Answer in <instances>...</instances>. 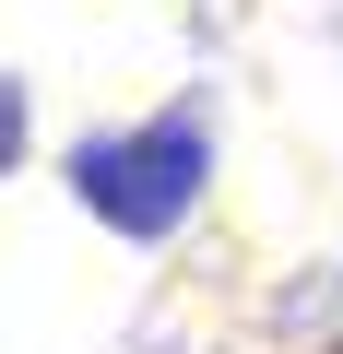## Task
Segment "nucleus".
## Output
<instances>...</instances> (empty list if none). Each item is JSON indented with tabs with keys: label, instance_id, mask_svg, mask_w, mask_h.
<instances>
[{
	"label": "nucleus",
	"instance_id": "obj_1",
	"mask_svg": "<svg viewBox=\"0 0 343 354\" xmlns=\"http://www.w3.org/2000/svg\"><path fill=\"white\" fill-rule=\"evenodd\" d=\"M60 177H71V201H83L107 236L166 248V236L202 213V189H213V118H202V106H154V118H130V130H83Z\"/></svg>",
	"mask_w": 343,
	"mask_h": 354
}]
</instances>
